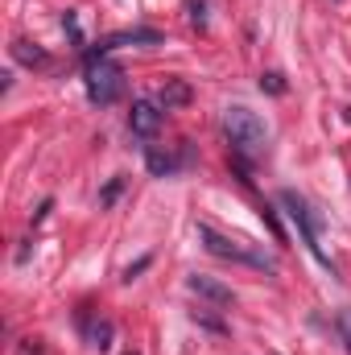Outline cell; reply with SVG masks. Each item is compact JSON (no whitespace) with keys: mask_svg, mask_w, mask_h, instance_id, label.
Segmentation results:
<instances>
[{"mask_svg":"<svg viewBox=\"0 0 351 355\" xmlns=\"http://www.w3.org/2000/svg\"><path fill=\"white\" fill-rule=\"evenodd\" d=\"M223 132H228L232 149H236V153H244V157H257V153L264 149V141H268L264 120L252 112V107H240V103L223 112Z\"/></svg>","mask_w":351,"mask_h":355,"instance_id":"obj_1","label":"cell"},{"mask_svg":"<svg viewBox=\"0 0 351 355\" xmlns=\"http://www.w3.org/2000/svg\"><path fill=\"white\" fill-rule=\"evenodd\" d=\"M120 91H124V71L116 62H108V58H87V99L91 103L108 107V103L120 99Z\"/></svg>","mask_w":351,"mask_h":355,"instance_id":"obj_2","label":"cell"},{"mask_svg":"<svg viewBox=\"0 0 351 355\" xmlns=\"http://www.w3.org/2000/svg\"><path fill=\"white\" fill-rule=\"evenodd\" d=\"M198 240H203V248L211 252V257H223V261H240V265H252V268H273V261L257 252V248H248V244H240V240H228V236H219L215 227H207V223H198Z\"/></svg>","mask_w":351,"mask_h":355,"instance_id":"obj_3","label":"cell"},{"mask_svg":"<svg viewBox=\"0 0 351 355\" xmlns=\"http://www.w3.org/2000/svg\"><path fill=\"white\" fill-rule=\"evenodd\" d=\"M281 202H285L289 219L298 223V232H302V244H306V248H310V252H314L323 265L331 268V257H327V252H323V244H318V215L310 211V202H306L302 194H293V190H285V194H281Z\"/></svg>","mask_w":351,"mask_h":355,"instance_id":"obj_4","label":"cell"},{"mask_svg":"<svg viewBox=\"0 0 351 355\" xmlns=\"http://www.w3.org/2000/svg\"><path fill=\"white\" fill-rule=\"evenodd\" d=\"M186 289H190V293H198V297H207L211 306H236V293H232L223 281H215V277H203V272H194V277L186 281Z\"/></svg>","mask_w":351,"mask_h":355,"instance_id":"obj_5","label":"cell"},{"mask_svg":"<svg viewBox=\"0 0 351 355\" xmlns=\"http://www.w3.org/2000/svg\"><path fill=\"white\" fill-rule=\"evenodd\" d=\"M128 128H132L137 137H153V132L162 128V107L149 103V99H137L132 112H128Z\"/></svg>","mask_w":351,"mask_h":355,"instance_id":"obj_6","label":"cell"},{"mask_svg":"<svg viewBox=\"0 0 351 355\" xmlns=\"http://www.w3.org/2000/svg\"><path fill=\"white\" fill-rule=\"evenodd\" d=\"M157 103H162L166 112L186 107V103H190V87H186L182 79H166V87H162V95H157Z\"/></svg>","mask_w":351,"mask_h":355,"instance_id":"obj_7","label":"cell"},{"mask_svg":"<svg viewBox=\"0 0 351 355\" xmlns=\"http://www.w3.org/2000/svg\"><path fill=\"white\" fill-rule=\"evenodd\" d=\"M12 58L17 62H25V67H46L50 58H46V50H37L33 42H12Z\"/></svg>","mask_w":351,"mask_h":355,"instance_id":"obj_8","label":"cell"},{"mask_svg":"<svg viewBox=\"0 0 351 355\" xmlns=\"http://www.w3.org/2000/svg\"><path fill=\"white\" fill-rule=\"evenodd\" d=\"M145 162H149V170H153L157 178H166V174H174V170H178V162L170 157V153H162V149H149V153H145Z\"/></svg>","mask_w":351,"mask_h":355,"instance_id":"obj_9","label":"cell"},{"mask_svg":"<svg viewBox=\"0 0 351 355\" xmlns=\"http://www.w3.org/2000/svg\"><path fill=\"white\" fill-rule=\"evenodd\" d=\"M108 339H112V322H99V327H87V343L91 347H108Z\"/></svg>","mask_w":351,"mask_h":355,"instance_id":"obj_10","label":"cell"},{"mask_svg":"<svg viewBox=\"0 0 351 355\" xmlns=\"http://www.w3.org/2000/svg\"><path fill=\"white\" fill-rule=\"evenodd\" d=\"M261 91H273V95H281V91H285V79H281L277 71H268V75H261Z\"/></svg>","mask_w":351,"mask_h":355,"instance_id":"obj_11","label":"cell"},{"mask_svg":"<svg viewBox=\"0 0 351 355\" xmlns=\"http://www.w3.org/2000/svg\"><path fill=\"white\" fill-rule=\"evenodd\" d=\"M335 327H339V335H343V343H348V352H351V310H339Z\"/></svg>","mask_w":351,"mask_h":355,"instance_id":"obj_12","label":"cell"},{"mask_svg":"<svg viewBox=\"0 0 351 355\" xmlns=\"http://www.w3.org/2000/svg\"><path fill=\"white\" fill-rule=\"evenodd\" d=\"M120 186H124V182H120V178H116V182H112V186H108V190H103V194H99V202H112V198H116V194H120Z\"/></svg>","mask_w":351,"mask_h":355,"instance_id":"obj_13","label":"cell"},{"mask_svg":"<svg viewBox=\"0 0 351 355\" xmlns=\"http://www.w3.org/2000/svg\"><path fill=\"white\" fill-rule=\"evenodd\" d=\"M128 355H132V352H128Z\"/></svg>","mask_w":351,"mask_h":355,"instance_id":"obj_14","label":"cell"}]
</instances>
